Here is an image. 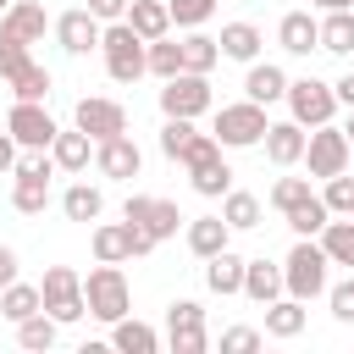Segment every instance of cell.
<instances>
[{
	"instance_id": "cell-12",
	"label": "cell",
	"mask_w": 354,
	"mask_h": 354,
	"mask_svg": "<svg viewBox=\"0 0 354 354\" xmlns=\"http://www.w3.org/2000/svg\"><path fill=\"white\" fill-rule=\"evenodd\" d=\"M72 127H83V133L100 144V138H116V133H127V111H122L116 100H100V94H88V100H77V111H72Z\"/></svg>"
},
{
	"instance_id": "cell-22",
	"label": "cell",
	"mask_w": 354,
	"mask_h": 354,
	"mask_svg": "<svg viewBox=\"0 0 354 354\" xmlns=\"http://www.w3.org/2000/svg\"><path fill=\"white\" fill-rule=\"evenodd\" d=\"M205 288L221 293V299H232V293L243 288V254H232V243L216 249V254L205 260Z\"/></svg>"
},
{
	"instance_id": "cell-23",
	"label": "cell",
	"mask_w": 354,
	"mask_h": 354,
	"mask_svg": "<svg viewBox=\"0 0 354 354\" xmlns=\"http://www.w3.org/2000/svg\"><path fill=\"white\" fill-rule=\"evenodd\" d=\"M238 293L254 299V304L282 299V266H271L266 254H260V260H243V288H238Z\"/></svg>"
},
{
	"instance_id": "cell-15",
	"label": "cell",
	"mask_w": 354,
	"mask_h": 354,
	"mask_svg": "<svg viewBox=\"0 0 354 354\" xmlns=\"http://www.w3.org/2000/svg\"><path fill=\"white\" fill-rule=\"evenodd\" d=\"M44 28H50V17H44L39 0H11L0 11V33L17 39V44H44Z\"/></svg>"
},
{
	"instance_id": "cell-25",
	"label": "cell",
	"mask_w": 354,
	"mask_h": 354,
	"mask_svg": "<svg viewBox=\"0 0 354 354\" xmlns=\"http://www.w3.org/2000/svg\"><path fill=\"white\" fill-rule=\"evenodd\" d=\"M188 183H194V194L221 199V194L232 188V166H227V160H221V149H216V155H205V160H194V166H188Z\"/></svg>"
},
{
	"instance_id": "cell-14",
	"label": "cell",
	"mask_w": 354,
	"mask_h": 354,
	"mask_svg": "<svg viewBox=\"0 0 354 354\" xmlns=\"http://www.w3.org/2000/svg\"><path fill=\"white\" fill-rule=\"evenodd\" d=\"M100 17L88 11V6H77V11H61L55 17V44L66 50V55H88V50H100Z\"/></svg>"
},
{
	"instance_id": "cell-46",
	"label": "cell",
	"mask_w": 354,
	"mask_h": 354,
	"mask_svg": "<svg viewBox=\"0 0 354 354\" xmlns=\"http://www.w3.org/2000/svg\"><path fill=\"white\" fill-rule=\"evenodd\" d=\"M28 61H33V55H28V44H17V39H6V33H0V77L11 83Z\"/></svg>"
},
{
	"instance_id": "cell-35",
	"label": "cell",
	"mask_w": 354,
	"mask_h": 354,
	"mask_svg": "<svg viewBox=\"0 0 354 354\" xmlns=\"http://www.w3.org/2000/svg\"><path fill=\"white\" fill-rule=\"evenodd\" d=\"M326 216H332V210L321 205V194H310L304 205H293V210H282V221L293 227V238H315V232L326 227Z\"/></svg>"
},
{
	"instance_id": "cell-32",
	"label": "cell",
	"mask_w": 354,
	"mask_h": 354,
	"mask_svg": "<svg viewBox=\"0 0 354 354\" xmlns=\"http://www.w3.org/2000/svg\"><path fill=\"white\" fill-rule=\"evenodd\" d=\"M61 210H66V221H100L105 194H100L94 183H72V188L61 194Z\"/></svg>"
},
{
	"instance_id": "cell-31",
	"label": "cell",
	"mask_w": 354,
	"mask_h": 354,
	"mask_svg": "<svg viewBox=\"0 0 354 354\" xmlns=\"http://www.w3.org/2000/svg\"><path fill=\"white\" fill-rule=\"evenodd\" d=\"M177 50H183V72H210L221 61V44L199 28H188V39H177Z\"/></svg>"
},
{
	"instance_id": "cell-52",
	"label": "cell",
	"mask_w": 354,
	"mask_h": 354,
	"mask_svg": "<svg viewBox=\"0 0 354 354\" xmlns=\"http://www.w3.org/2000/svg\"><path fill=\"white\" fill-rule=\"evenodd\" d=\"M310 6H321V11H354V0H310Z\"/></svg>"
},
{
	"instance_id": "cell-16",
	"label": "cell",
	"mask_w": 354,
	"mask_h": 354,
	"mask_svg": "<svg viewBox=\"0 0 354 354\" xmlns=\"http://www.w3.org/2000/svg\"><path fill=\"white\" fill-rule=\"evenodd\" d=\"M282 94H288V72H282L277 61H249V72H243V100L277 105Z\"/></svg>"
},
{
	"instance_id": "cell-11",
	"label": "cell",
	"mask_w": 354,
	"mask_h": 354,
	"mask_svg": "<svg viewBox=\"0 0 354 354\" xmlns=\"http://www.w3.org/2000/svg\"><path fill=\"white\" fill-rule=\"evenodd\" d=\"M122 221H133V227H144L155 243H166V238H177V227H183V216H177V205L171 199H149V194H127V205H122Z\"/></svg>"
},
{
	"instance_id": "cell-51",
	"label": "cell",
	"mask_w": 354,
	"mask_h": 354,
	"mask_svg": "<svg viewBox=\"0 0 354 354\" xmlns=\"http://www.w3.org/2000/svg\"><path fill=\"white\" fill-rule=\"evenodd\" d=\"M11 166H17V138L0 133V171H11Z\"/></svg>"
},
{
	"instance_id": "cell-26",
	"label": "cell",
	"mask_w": 354,
	"mask_h": 354,
	"mask_svg": "<svg viewBox=\"0 0 354 354\" xmlns=\"http://www.w3.org/2000/svg\"><path fill=\"white\" fill-rule=\"evenodd\" d=\"M216 44H221V55H227V61H243V66H249V61H260V44H266V39H260V28H254V22H227Z\"/></svg>"
},
{
	"instance_id": "cell-45",
	"label": "cell",
	"mask_w": 354,
	"mask_h": 354,
	"mask_svg": "<svg viewBox=\"0 0 354 354\" xmlns=\"http://www.w3.org/2000/svg\"><path fill=\"white\" fill-rule=\"evenodd\" d=\"M266 343V332H254V326H227L221 332V354H254Z\"/></svg>"
},
{
	"instance_id": "cell-4",
	"label": "cell",
	"mask_w": 354,
	"mask_h": 354,
	"mask_svg": "<svg viewBox=\"0 0 354 354\" xmlns=\"http://www.w3.org/2000/svg\"><path fill=\"white\" fill-rule=\"evenodd\" d=\"M266 105H254V100H232V105H221L216 111V144L221 149H254L260 138H266Z\"/></svg>"
},
{
	"instance_id": "cell-48",
	"label": "cell",
	"mask_w": 354,
	"mask_h": 354,
	"mask_svg": "<svg viewBox=\"0 0 354 354\" xmlns=\"http://www.w3.org/2000/svg\"><path fill=\"white\" fill-rule=\"evenodd\" d=\"M88 11H94L100 22H122V11H127V0H88Z\"/></svg>"
},
{
	"instance_id": "cell-42",
	"label": "cell",
	"mask_w": 354,
	"mask_h": 354,
	"mask_svg": "<svg viewBox=\"0 0 354 354\" xmlns=\"http://www.w3.org/2000/svg\"><path fill=\"white\" fill-rule=\"evenodd\" d=\"M310 199V177H277L271 183V205L277 210H293V205H304Z\"/></svg>"
},
{
	"instance_id": "cell-17",
	"label": "cell",
	"mask_w": 354,
	"mask_h": 354,
	"mask_svg": "<svg viewBox=\"0 0 354 354\" xmlns=\"http://www.w3.org/2000/svg\"><path fill=\"white\" fill-rule=\"evenodd\" d=\"M304 138H310V133H304L299 122H271L260 144H266V160H271V166H299V160H304Z\"/></svg>"
},
{
	"instance_id": "cell-19",
	"label": "cell",
	"mask_w": 354,
	"mask_h": 354,
	"mask_svg": "<svg viewBox=\"0 0 354 354\" xmlns=\"http://www.w3.org/2000/svg\"><path fill=\"white\" fill-rule=\"evenodd\" d=\"M122 22L149 44V39H166L171 33V11H166V0H127V11H122Z\"/></svg>"
},
{
	"instance_id": "cell-29",
	"label": "cell",
	"mask_w": 354,
	"mask_h": 354,
	"mask_svg": "<svg viewBox=\"0 0 354 354\" xmlns=\"http://www.w3.org/2000/svg\"><path fill=\"white\" fill-rule=\"evenodd\" d=\"M44 310V299H39V282H6L0 288V315L17 326V321H28V315H39Z\"/></svg>"
},
{
	"instance_id": "cell-43",
	"label": "cell",
	"mask_w": 354,
	"mask_h": 354,
	"mask_svg": "<svg viewBox=\"0 0 354 354\" xmlns=\"http://www.w3.org/2000/svg\"><path fill=\"white\" fill-rule=\"evenodd\" d=\"M188 326H205V304H199V299H171L166 332H188Z\"/></svg>"
},
{
	"instance_id": "cell-13",
	"label": "cell",
	"mask_w": 354,
	"mask_h": 354,
	"mask_svg": "<svg viewBox=\"0 0 354 354\" xmlns=\"http://www.w3.org/2000/svg\"><path fill=\"white\" fill-rule=\"evenodd\" d=\"M94 166H100V177L127 183V177L144 171V149H138L127 133H116V138H100V144H94Z\"/></svg>"
},
{
	"instance_id": "cell-34",
	"label": "cell",
	"mask_w": 354,
	"mask_h": 354,
	"mask_svg": "<svg viewBox=\"0 0 354 354\" xmlns=\"http://www.w3.org/2000/svg\"><path fill=\"white\" fill-rule=\"evenodd\" d=\"M50 205V177H17L11 183V210L17 216H44Z\"/></svg>"
},
{
	"instance_id": "cell-38",
	"label": "cell",
	"mask_w": 354,
	"mask_h": 354,
	"mask_svg": "<svg viewBox=\"0 0 354 354\" xmlns=\"http://www.w3.org/2000/svg\"><path fill=\"white\" fill-rule=\"evenodd\" d=\"M11 94H17V100H50V66L28 61V66L11 77Z\"/></svg>"
},
{
	"instance_id": "cell-37",
	"label": "cell",
	"mask_w": 354,
	"mask_h": 354,
	"mask_svg": "<svg viewBox=\"0 0 354 354\" xmlns=\"http://www.w3.org/2000/svg\"><path fill=\"white\" fill-rule=\"evenodd\" d=\"M55 332H61V321H50L44 310H39V315H28V321H17V343H22V348H33V354H39V348H50V343H55Z\"/></svg>"
},
{
	"instance_id": "cell-18",
	"label": "cell",
	"mask_w": 354,
	"mask_h": 354,
	"mask_svg": "<svg viewBox=\"0 0 354 354\" xmlns=\"http://www.w3.org/2000/svg\"><path fill=\"white\" fill-rule=\"evenodd\" d=\"M304 321H310V310H304V299H293V293H282V299L266 304V337H277V343H293V337L304 332Z\"/></svg>"
},
{
	"instance_id": "cell-54",
	"label": "cell",
	"mask_w": 354,
	"mask_h": 354,
	"mask_svg": "<svg viewBox=\"0 0 354 354\" xmlns=\"http://www.w3.org/2000/svg\"><path fill=\"white\" fill-rule=\"evenodd\" d=\"M6 6H11V0H0V11H6Z\"/></svg>"
},
{
	"instance_id": "cell-41",
	"label": "cell",
	"mask_w": 354,
	"mask_h": 354,
	"mask_svg": "<svg viewBox=\"0 0 354 354\" xmlns=\"http://www.w3.org/2000/svg\"><path fill=\"white\" fill-rule=\"evenodd\" d=\"M321 205H326L332 216H354V177H348V171L326 177V194H321Z\"/></svg>"
},
{
	"instance_id": "cell-5",
	"label": "cell",
	"mask_w": 354,
	"mask_h": 354,
	"mask_svg": "<svg viewBox=\"0 0 354 354\" xmlns=\"http://www.w3.org/2000/svg\"><path fill=\"white\" fill-rule=\"evenodd\" d=\"M39 299H44V315L61 321V326H72V321L88 315V304H83V277H77L72 266H50L44 282H39Z\"/></svg>"
},
{
	"instance_id": "cell-10",
	"label": "cell",
	"mask_w": 354,
	"mask_h": 354,
	"mask_svg": "<svg viewBox=\"0 0 354 354\" xmlns=\"http://www.w3.org/2000/svg\"><path fill=\"white\" fill-rule=\"evenodd\" d=\"M6 133L17 138V149H50V138L61 133L55 116L44 111V100H17L11 116H6Z\"/></svg>"
},
{
	"instance_id": "cell-7",
	"label": "cell",
	"mask_w": 354,
	"mask_h": 354,
	"mask_svg": "<svg viewBox=\"0 0 354 354\" xmlns=\"http://www.w3.org/2000/svg\"><path fill=\"white\" fill-rule=\"evenodd\" d=\"M216 100H210V72H177V77H166V88H160V116H205Z\"/></svg>"
},
{
	"instance_id": "cell-6",
	"label": "cell",
	"mask_w": 354,
	"mask_h": 354,
	"mask_svg": "<svg viewBox=\"0 0 354 354\" xmlns=\"http://www.w3.org/2000/svg\"><path fill=\"white\" fill-rule=\"evenodd\" d=\"M88 243H94V260H105V266L144 260V254L155 249V238H149L144 227H133V221H100V227L88 232Z\"/></svg>"
},
{
	"instance_id": "cell-3",
	"label": "cell",
	"mask_w": 354,
	"mask_h": 354,
	"mask_svg": "<svg viewBox=\"0 0 354 354\" xmlns=\"http://www.w3.org/2000/svg\"><path fill=\"white\" fill-rule=\"evenodd\" d=\"M100 55H105L111 83H138L144 77V39L127 22H105L100 28Z\"/></svg>"
},
{
	"instance_id": "cell-2",
	"label": "cell",
	"mask_w": 354,
	"mask_h": 354,
	"mask_svg": "<svg viewBox=\"0 0 354 354\" xmlns=\"http://www.w3.org/2000/svg\"><path fill=\"white\" fill-rule=\"evenodd\" d=\"M83 304H88V315L94 321H122L127 310H133V288H127V277H122V266H105V260H94V271L83 277Z\"/></svg>"
},
{
	"instance_id": "cell-8",
	"label": "cell",
	"mask_w": 354,
	"mask_h": 354,
	"mask_svg": "<svg viewBox=\"0 0 354 354\" xmlns=\"http://www.w3.org/2000/svg\"><path fill=\"white\" fill-rule=\"evenodd\" d=\"M288 111H293V122L299 127H321V122H332V111H337V94H332V83H321V77H288Z\"/></svg>"
},
{
	"instance_id": "cell-28",
	"label": "cell",
	"mask_w": 354,
	"mask_h": 354,
	"mask_svg": "<svg viewBox=\"0 0 354 354\" xmlns=\"http://www.w3.org/2000/svg\"><path fill=\"white\" fill-rule=\"evenodd\" d=\"M111 348H122V354H155L160 332L144 326V321H133V315H122V321H111Z\"/></svg>"
},
{
	"instance_id": "cell-36",
	"label": "cell",
	"mask_w": 354,
	"mask_h": 354,
	"mask_svg": "<svg viewBox=\"0 0 354 354\" xmlns=\"http://www.w3.org/2000/svg\"><path fill=\"white\" fill-rule=\"evenodd\" d=\"M144 72H155L160 83L177 77V72H183V50H177L171 39H149V44H144Z\"/></svg>"
},
{
	"instance_id": "cell-1",
	"label": "cell",
	"mask_w": 354,
	"mask_h": 354,
	"mask_svg": "<svg viewBox=\"0 0 354 354\" xmlns=\"http://www.w3.org/2000/svg\"><path fill=\"white\" fill-rule=\"evenodd\" d=\"M326 271H332V260H326V249L315 243V238H299L293 249H288V260H282V293H293V299H321L326 293Z\"/></svg>"
},
{
	"instance_id": "cell-50",
	"label": "cell",
	"mask_w": 354,
	"mask_h": 354,
	"mask_svg": "<svg viewBox=\"0 0 354 354\" xmlns=\"http://www.w3.org/2000/svg\"><path fill=\"white\" fill-rule=\"evenodd\" d=\"M332 94H337V105H348V111H354V72H343V77L332 83Z\"/></svg>"
},
{
	"instance_id": "cell-39",
	"label": "cell",
	"mask_w": 354,
	"mask_h": 354,
	"mask_svg": "<svg viewBox=\"0 0 354 354\" xmlns=\"http://www.w3.org/2000/svg\"><path fill=\"white\" fill-rule=\"evenodd\" d=\"M171 11V28H205L216 17V0H166Z\"/></svg>"
},
{
	"instance_id": "cell-33",
	"label": "cell",
	"mask_w": 354,
	"mask_h": 354,
	"mask_svg": "<svg viewBox=\"0 0 354 354\" xmlns=\"http://www.w3.org/2000/svg\"><path fill=\"white\" fill-rule=\"evenodd\" d=\"M221 221H227L232 232L260 227V199H254V194H243V188H227V194H221Z\"/></svg>"
},
{
	"instance_id": "cell-21",
	"label": "cell",
	"mask_w": 354,
	"mask_h": 354,
	"mask_svg": "<svg viewBox=\"0 0 354 354\" xmlns=\"http://www.w3.org/2000/svg\"><path fill=\"white\" fill-rule=\"evenodd\" d=\"M88 155H94V138L83 133V127H72V133H55L50 138V160H55V171H88Z\"/></svg>"
},
{
	"instance_id": "cell-20",
	"label": "cell",
	"mask_w": 354,
	"mask_h": 354,
	"mask_svg": "<svg viewBox=\"0 0 354 354\" xmlns=\"http://www.w3.org/2000/svg\"><path fill=\"white\" fill-rule=\"evenodd\" d=\"M277 44H282L288 55H310V50L321 44V22H315L310 11H288V17L277 22Z\"/></svg>"
},
{
	"instance_id": "cell-24",
	"label": "cell",
	"mask_w": 354,
	"mask_h": 354,
	"mask_svg": "<svg viewBox=\"0 0 354 354\" xmlns=\"http://www.w3.org/2000/svg\"><path fill=\"white\" fill-rule=\"evenodd\" d=\"M315 243L326 249L332 266H348L354 271V216H326V227L315 232Z\"/></svg>"
},
{
	"instance_id": "cell-44",
	"label": "cell",
	"mask_w": 354,
	"mask_h": 354,
	"mask_svg": "<svg viewBox=\"0 0 354 354\" xmlns=\"http://www.w3.org/2000/svg\"><path fill=\"white\" fill-rule=\"evenodd\" d=\"M326 304H332V321L354 326V277L348 282H326Z\"/></svg>"
},
{
	"instance_id": "cell-49",
	"label": "cell",
	"mask_w": 354,
	"mask_h": 354,
	"mask_svg": "<svg viewBox=\"0 0 354 354\" xmlns=\"http://www.w3.org/2000/svg\"><path fill=\"white\" fill-rule=\"evenodd\" d=\"M6 282H17V249L11 243H0V288Z\"/></svg>"
},
{
	"instance_id": "cell-30",
	"label": "cell",
	"mask_w": 354,
	"mask_h": 354,
	"mask_svg": "<svg viewBox=\"0 0 354 354\" xmlns=\"http://www.w3.org/2000/svg\"><path fill=\"white\" fill-rule=\"evenodd\" d=\"M315 50H326V55H354V11H326Z\"/></svg>"
},
{
	"instance_id": "cell-40",
	"label": "cell",
	"mask_w": 354,
	"mask_h": 354,
	"mask_svg": "<svg viewBox=\"0 0 354 354\" xmlns=\"http://www.w3.org/2000/svg\"><path fill=\"white\" fill-rule=\"evenodd\" d=\"M188 138H194V122H188V116H166V122H160V155H166V160H177V155L188 149Z\"/></svg>"
},
{
	"instance_id": "cell-53",
	"label": "cell",
	"mask_w": 354,
	"mask_h": 354,
	"mask_svg": "<svg viewBox=\"0 0 354 354\" xmlns=\"http://www.w3.org/2000/svg\"><path fill=\"white\" fill-rule=\"evenodd\" d=\"M343 138H348V155H354V116L343 122Z\"/></svg>"
},
{
	"instance_id": "cell-47",
	"label": "cell",
	"mask_w": 354,
	"mask_h": 354,
	"mask_svg": "<svg viewBox=\"0 0 354 354\" xmlns=\"http://www.w3.org/2000/svg\"><path fill=\"white\" fill-rule=\"evenodd\" d=\"M166 343H171V354H205L210 348V332L205 326H188V332H166Z\"/></svg>"
},
{
	"instance_id": "cell-27",
	"label": "cell",
	"mask_w": 354,
	"mask_h": 354,
	"mask_svg": "<svg viewBox=\"0 0 354 354\" xmlns=\"http://www.w3.org/2000/svg\"><path fill=\"white\" fill-rule=\"evenodd\" d=\"M232 243V227L221 221V216H194L188 221V249L199 254V260H210L216 249H227Z\"/></svg>"
},
{
	"instance_id": "cell-9",
	"label": "cell",
	"mask_w": 354,
	"mask_h": 354,
	"mask_svg": "<svg viewBox=\"0 0 354 354\" xmlns=\"http://www.w3.org/2000/svg\"><path fill=\"white\" fill-rule=\"evenodd\" d=\"M304 160H310V177H337V171H348V138H343V127H332V122H321V127H310V138H304Z\"/></svg>"
}]
</instances>
